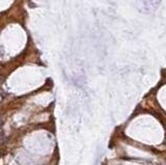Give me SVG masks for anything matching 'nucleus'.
<instances>
[{
	"instance_id": "obj_2",
	"label": "nucleus",
	"mask_w": 166,
	"mask_h": 165,
	"mask_svg": "<svg viewBox=\"0 0 166 165\" xmlns=\"http://www.w3.org/2000/svg\"><path fill=\"white\" fill-rule=\"evenodd\" d=\"M3 55H4V49L2 46H0V57H2Z\"/></svg>"
},
{
	"instance_id": "obj_3",
	"label": "nucleus",
	"mask_w": 166,
	"mask_h": 165,
	"mask_svg": "<svg viewBox=\"0 0 166 165\" xmlns=\"http://www.w3.org/2000/svg\"><path fill=\"white\" fill-rule=\"evenodd\" d=\"M2 69V64H0V70H1Z\"/></svg>"
},
{
	"instance_id": "obj_1",
	"label": "nucleus",
	"mask_w": 166,
	"mask_h": 165,
	"mask_svg": "<svg viewBox=\"0 0 166 165\" xmlns=\"http://www.w3.org/2000/svg\"><path fill=\"white\" fill-rule=\"evenodd\" d=\"M7 97V93L4 90H0V103L5 100V98Z\"/></svg>"
}]
</instances>
